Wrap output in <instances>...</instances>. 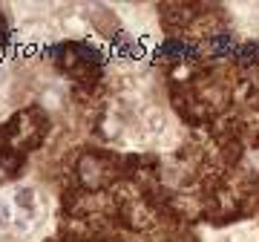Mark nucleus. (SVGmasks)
Segmentation results:
<instances>
[]
</instances>
